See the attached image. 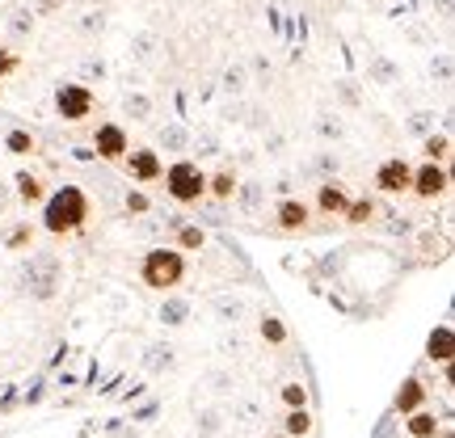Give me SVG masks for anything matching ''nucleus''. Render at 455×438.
Instances as JSON below:
<instances>
[{"label": "nucleus", "mask_w": 455, "mask_h": 438, "mask_svg": "<svg viewBox=\"0 0 455 438\" xmlns=\"http://www.w3.org/2000/svg\"><path fill=\"white\" fill-rule=\"evenodd\" d=\"M13 283L26 299L47 304V299H55L60 287H64V258H60V253H30V258H21Z\"/></svg>", "instance_id": "obj_1"}, {"label": "nucleus", "mask_w": 455, "mask_h": 438, "mask_svg": "<svg viewBox=\"0 0 455 438\" xmlns=\"http://www.w3.org/2000/svg\"><path fill=\"white\" fill-rule=\"evenodd\" d=\"M84 219H89V195L81 186H55L43 198V232L51 236H72L84 227Z\"/></svg>", "instance_id": "obj_2"}, {"label": "nucleus", "mask_w": 455, "mask_h": 438, "mask_svg": "<svg viewBox=\"0 0 455 438\" xmlns=\"http://www.w3.org/2000/svg\"><path fill=\"white\" fill-rule=\"evenodd\" d=\"M140 278H144V287L169 295L173 287H181V278H186V253H178L173 244L148 249L144 261H140Z\"/></svg>", "instance_id": "obj_3"}, {"label": "nucleus", "mask_w": 455, "mask_h": 438, "mask_svg": "<svg viewBox=\"0 0 455 438\" xmlns=\"http://www.w3.org/2000/svg\"><path fill=\"white\" fill-rule=\"evenodd\" d=\"M161 178H164L169 198H173V203H181V207H195L198 198H207V169H203L195 156H178V161L169 164Z\"/></svg>", "instance_id": "obj_4"}, {"label": "nucleus", "mask_w": 455, "mask_h": 438, "mask_svg": "<svg viewBox=\"0 0 455 438\" xmlns=\"http://www.w3.org/2000/svg\"><path fill=\"white\" fill-rule=\"evenodd\" d=\"M55 114L64 118V123H81L93 114V89L89 84H60L55 89Z\"/></svg>", "instance_id": "obj_5"}, {"label": "nucleus", "mask_w": 455, "mask_h": 438, "mask_svg": "<svg viewBox=\"0 0 455 438\" xmlns=\"http://www.w3.org/2000/svg\"><path fill=\"white\" fill-rule=\"evenodd\" d=\"M447 186H451V173H447V164L422 161L418 169H413L409 195H418V198H439V195H447Z\"/></svg>", "instance_id": "obj_6"}, {"label": "nucleus", "mask_w": 455, "mask_h": 438, "mask_svg": "<svg viewBox=\"0 0 455 438\" xmlns=\"http://www.w3.org/2000/svg\"><path fill=\"white\" fill-rule=\"evenodd\" d=\"M375 190L379 195H409V181H413V164L401 161V156H388V161L375 169Z\"/></svg>", "instance_id": "obj_7"}, {"label": "nucleus", "mask_w": 455, "mask_h": 438, "mask_svg": "<svg viewBox=\"0 0 455 438\" xmlns=\"http://www.w3.org/2000/svg\"><path fill=\"white\" fill-rule=\"evenodd\" d=\"M93 152H98L101 161H123L131 152V135L123 123H101L98 135H93Z\"/></svg>", "instance_id": "obj_8"}, {"label": "nucleus", "mask_w": 455, "mask_h": 438, "mask_svg": "<svg viewBox=\"0 0 455 438\" xmlns=\"http://www.w3.org/2000/svg\"><path fill=\"white\" fill-rule=\"evenodd\" d=\"M123 161H127V178H135L140 186L161 181V173H164V161H161V152H156V147H131Z\"/></svg>", "instance_id": "obj_9"}, {"label": "nucleus", "mask_w": 455, "mask_h": 438, "mask_svg": "<svg viewBox=\"0 0 455 438\" xmlns=\"http://www.w3.org/2000/svg\"><path fill=\"white\" fill-rule=\"evenodd\" d=\"M308 215L312 207L308 203H299V198H278L275 203V224L283 232H299V227H308Z\"/></svg>", "instance_id": "obj_10"}, {"label": "nucleus", "mask_w": 455, "mask_h": 438, "mask_svg": "<svg viewBox=\"0 0 455 438\" xmlns=\"http://www.w3.org/2000/svg\"><path fill=\"white\" fill-rule=\"evenodd\" d=\"M346 203H350V195H346V186H341L338 178H329L316 186V211L321 215H341Z\"/></svg>", "instance_id": "obj_11"}, {"label": "nucleus", "mask_w": 455, "mask_h": 438, "mask_svg": "<svg viewBox=\"0 0 455 438\" xmlns=\"http://www.w3.org/2000/svg\"><path fill=\"white\" fill-rule=\"evenodd\" d=\"M392 409H396V413H405V418H409V413H418V409H426V384L418 379V375H413V379H405V384L396 388Z\"/></svg>", "instance_id": "obj_12"}, {"label": "nucleus", "mask_w": 455, "mask_h": 438, "mask_svg": "<svg viewBox=\"0 0 455 438\" xmlns=\"http://www.w3.org/2000/svg\"><path fill=\"white\" fill-rule=\"evenodd\" d=\"M13 195L26 203V207H43V198H47V181L38 178V173H30V169H21L13 178Z\"/></svg>", "instance_id": "obj_13"}, {"label": "nucleus", "mask_w": 455, "mask_h": 438, "mask_svg": "<svg viewBox=\"0 0 455 438\" xmlns=\"http://www.w3.org/2000/svg\"><path fill=\"white\" fill-rule=\"evenodd\" d=\"M451 354H455V333H451V325L430 329V338H426V358L447 367V362H451Z\"/></svg>", "instance_id": "obj_14"}, {"label": "nucleus", "mask_w": 455, "mask_h": 438, "mask_svg": "<svg viewBox=\"0 0 455 438\" xmlns=\"http://www.w3.org/2000/svg\"><path fill=\"white\" fill-rule=\"evenodd\" d=\"M173 232H178V241H173V249L178 253H198L203 244H207V232L198 224H186V219H173Z\"/></svg>", "instance_id": "obj_15"}, {"label": "nucleus", "mask_w": 455, "mask_h": 438, "mask_svg": "<svg viewBox=\"0 0 455 438\" xmlns=\"http://www.w3.org/2000/svg\"><path fill=\"white\" fill-rule=\"evenodd\" d=\"M236 169H220V173H207V195L215 198V203H232V195H236Z\"/></svg>", "instance_id": "obj_16"}, {"label": "nucleus", "mask_w": 455, "mask_h": 438, "mask_svg": "<svg viewBox=\"0 0 455 438\" xmlns=\"http://www.w3.org/2000/svg\"><path fill=\"white\" fill-rule=\"evenodd\" d=\"M236 203H241V211L249 215H258L261 211V203H266V186L261 181H236Z\"/></svg>", "instance_id": "obj_17"}, {"label": "nucleus", "mask_w": 455, "mask_h": 438, "mask_svg": "<svg viewBox=\"0 0 455 438\" xmlns=\"http://www.w3.org/2000/svg\"><path fill=\"white\" fill-rule=\"evenodd\" d=\"M422 152H426V161L447 164V161H451V135H447V131H439V135L430 131V135L422 139Z\"/></svg>", "instance_id": "obj_18"}, {"label": "nucleus", "mask_w": 455, "mask_h": 438, "mask_svg": "<svg viewBox=\"0 0 455 438\" xmlns=\"http://www.w3.org/2000/svg\"><path fill=\"white\" fill-rule=\"evenodd\" d=\"M405 430H409V438H435L439 434V418L430 409H418V413H409Z\"/></svg>", "instance_id": "obj_19"}, {"label": "nucleus", "mask_w": 455, "mask_h": 438, "mask_svg": "<svg viewBox=\"0 0 455 438\" xmlns=\"http://www.w3.org/2000/svg\"><path fill=\"white\" fill-rule=\"evenodd\" d=\"M161 321L164 325H186L190 321V299H181V295H164V304H161Z\"/></svg>", "instance_id": "obj_20"}, {"label": "nucleus", "mask_w": 455, "mask_h": 438, "mask_svg": "<svg viewBox=\"0 0 455 438\" xmlns=\"http://www.w3.org/2000/svg\"><path fill=\"white\" fill-rule=\"evenodd\" d=\"M212 312H215L220 325H236V321L244 316V299H236V295H220V299L212 304Z\"/></svg>", "instance_id": "obj_21"}, {"label": "nucleus", "mask_w": 455, "mask_h": 438, "mask_svg": "<svg viewBox=\"0 0 455 438\" xmlns=\"http://www.w3.org/2000/svg\"><path fill=\"white\" fill-rule=\"evenodd\" d=\"M0 241H4V249H13V253H21V249L30 253V244H34V227H30V219H26V224L4 227V236H0Z\"/></svg>", "instance_id": "obj_22"}, {"label": "nucleus", "mask_w": 455, "mask_h": 438, "mask_svg": "<svg viewBox=\"0 0 455 438\" xmlns=\"http://www.w3.org/2000/svg\"><path fill=\"white\" fill-rule=\"evenodd\" d=\"M190 139H195V135L181 127V123H169V127L161 131V147H164V152H190Z\"/></svg>", "instance_id": "obj_23"}, {"label": "nucleus", "mask_w": 455, "mask_h": 438, "mask_svg": "<svg viewBox=\"0 0 455 438\" xmlns=\"http://www.w3.org/2000/svg\"><path fill=\"white\" fill-rule=\"evenodd\" d=\"M283 434H287V438H308L312 434V413H308V409H287Z\"/></svg>", "instance_id": "obj_24"}, {"label": "nucleus", "mask_w": 455, "mask_h": 438, "mask_svg": "<svg viewBox=\"0 0 455 438\" xmlns=\"http://www.w3.org/2000/svg\"><path fill=\"white\" fill-rule=\"evenodd\" d=\"M346 224H371L375 219V198H350L346 203V211H341Z\"/></svg>", "instance_id": "obj_25"}, {"label": "nucleus", "mask_w": 455, "mask_h": 438, "mask_svg": "<svg viewBox=\"0 0 455 438\" xmlns=\"http://www.w3.org/2000/svg\"><path fill=\"white\" fill-rule=\"evenodd\" d=\"M123 114H127L131 123H148V118H152V98H144V93H127V98H123Z\"/></svg>", "instance_id": "obj_26"}, {"label": "nucleus", "mask_w": 455, "mask_h": 438, "mask_svg": "<svg viewBox=\"0 0 455 438\" xmlns=\"http://www.w3.org/2000/svg\"><path fill=\"white\" fill-rule=\"evenodd\" d=\"M338 152H316V156H312V164H308V173L312 178H321V181H329L333 178V173H338Z\"/></svg>", "instance_id": "obj_27"}, {"label": "nucleus", "mask_w": 455, "mask_h": 438, "mask_svg": "<svg viewBox=\"0 0 455 438\" xmlns=\"http://www.w3.org/2000/svg\"><path fill=\"white\" fill-rule=\"evenodd\" d=\"M244 89H249V72H244V64H232L224 72V93L228 98H241Z\"/></svg>", "instance_id": "obj_28"}, {"label": "nucleus", "mask_w": 455, "mask_h": 438, "mask_svg": "<svg viewBox=\"0 0 455 438\" xmlns=\"http://www.w3.org/2000/svg\"><path fill=\"white\" fill-rule=\"evenodd\" d=\"M4 152H9V156H30L34 135L30 131H9V135H4Z\"/></svg>", "instance_id": "obj_29"}, {"label": "nucleus", "mask_w": 455, "mask_h": 438, "mask_svg": "<svg viewBox=\"0 0 455 438\" xmlns=\"http://www.w3.org/2000/svg\"><path fill=\"white\" fill-rule=\"evenodd\" d=\"M261 338L270 341V346H283L287 341V325L278 316H261Z\"/></svg>", "instance_id": "obj_30"}, {"label": "nucleus", "mask_w": 455, "mask_h": 438, "mask_svg": "<svg viewBox=\"0 0 455 438\" xmlns=\"http://www.w3.org/2000/svg\"><path fill=\"white\" fill-rule=\"evenodd\" d=\"M283 405L287 409H308V388H304V384H283Z\"/></svg>", "instance_id": "obj_31"}, {"label": "nucleus", "mask_w": 455, "mask_h": 438, "mask_svg": "<svg viewBox=\"0 0 455 438\" xmlns=\"http://www.w3.org/2000/svg\"><path fill=\"white\" fill-rule=\"evenodd\" d=\"M34 30V17H30V9H17L13 17H9V34L13 38H26V34Z\"/></svg>", "instance_id": "obj_32"}, {"label": "nucleus", "mask_w": 455, "mask_h": 438, "mask_svg": "<svg viewBox=\"0 0 455 438\" xmlns=\"http://www.w3.org/2000/svg\"><path fill=\"white\" fill-rule=\"evenodd\" d=\"M131 55H135V60H152V55H156V34H140V38L131 43Z\"/></svg>", "instance_id": "obj_33"}, {"label": "nucleus", "mask_w": 455, "mask_h": 438, "mask_svg": "<svg viewBox=\"0 0 455 438\" xmlns=\"http://www.w3.org/2000/svg\"><path fill=\"white\" fill-rule=\"evenodd\" d=\"M123 207H127V215H148L152 211V203H148L144 190H127V203H123Z\"/></svg>", "instance_id": "obj_34"}, {"label": "nucleus", "mask_w": 455, "mask_h": 438, "mask_svg": "<svg viewBox=\"0 0 455 438\" xmlns=\"http://www.w3.org/2000/svg\"><path fill=\"white\" fill-rule=\"evenodd\" d=\"M190 147H198V156H220V139H215L212 131H203L198 139H190Z\"/></svg>", "instance_id": "obj_35"}, {"label": "nucleus", "mask_w": 455, "mask_h": 438, "mask_svg": "<svg viewBox=\"0 0 455 438\" xmlns=\"http://www.w3.org/2000/svg\"><path fill=\"white\" fill-rule=\"evenodd\" d=\"M316 131H321L325 139H341V123L333 118V114H321V123H316Z\"/></svg>", "instance_id": "obj_36"}, {"label": "nucleus", "mask_w": 455, "mask_h": 438, "mask_svg": "<svg viewBox=\"0 0 455 438\" xmlns=\"http://www.w3.org/2000/svg\"><path fill=\"white\" fill-rule=\"evenodd\" d=\"M148 362H152V367H169V362H173V350H169V346H152V350H148Z\"/></svg>", "instance_id": "obj_37"}, {"label": "nucleus", "mask_w": 455, "mask_h": 438, "mask_svg": "<svg viewBox=\"0 0 455 438\" xmlns=\"http://www.w3.org/2000/svg\"><path fill=\"white\" fill-rule=\"evenodd\" d=\"M371 72H375V81H379V84H392V76H396V72H392V64H388V60H375V64H371Z\"/></svg>", "instance_id": "obj_38"}, {"label": "nucleus", "mask_w": 455, "mask_h": 438, "mask_svg": "<svg viewBox=\"0 0 455 438\" xmlns=\"http://www.w3.org/2000/svg\"><path fill=\"white\" fill-rule=\"evenodd\" d=\"M9 203H13V186L0 178V219H4V211H9Z\"/></svg>", "instance_id": "obj_39"}, {"label": "nucleus", "mask_w": 455, "mask_h": 438, "mask_svg": "<svg viewBox=\"0 0 455 438\" xmlns=\"http://www.w3.org/2000/svg\"><path fill=\"white\" fill-rule=\"evenodd\" d=\"M430 118H435V114H413V118H409V127L422 131V135H430Z\"/></svg>", "instance_id": "obj_40"}, {"label": "nucleus", "mask_w": 455, "mask_h": 438, "mask_svg": "<svg viewBox=\"0 0 455 438\" xmlns=\"http://www.w3.org/2000/svg\"><path fill=\"white\" fill-rule=\"evenodd\" d=\"M241 114H244L241 101H232V106H224V118H228V123H241Z\"/></svg>", "instance_id": "obj_41"}, {"label": "nucleus", "mask_w": 455, "mask_h": 438, "mask_svg": "<svg viewBox=\"0 0 455 438\" xmlns=\"http://www.w3.org/2000/svg\"><path fill=\"white\" fill-rule=\"evenodd\" d=\"M84 76H106V64H101V60H89V64H84Z\"/></svg>", "instance_id": "obj_42"}, {"label": "nucleus", "mask_w": 455, "mask_h": 438, "mask_svg": "<svg viewBox=\"0 0 455 438\" xmlns=\"http://www.w3.org/2000/svg\"><path fill=\"white\" fill-rule=\"evenodd\" d=\"M13 68H17L13 55H0V72H13Z\"/></svg>", "instance_id": "obj_43"}, {"label": "nucleus", "mask_w": 455, "mask_h": 438, "mask_svg": "<svg viewBox=\"0 0 455 438\" xmlns=\"http://www.w3.org/2000/svg\"><path fill=\"white\" fill-rule=\"evenodd\" d=\"M443 438H451V434H447V430H443Z\"/></svg>", "instance_id": "obj_44"}, {"label": "nucleus", "mask_w": 455, "mask_h": 438, "mask_svg": "<svg viewBox=\"0 0 455 438\" xmlns=\"http://www.w3.org/2000/svg\"><path fill=\"white\" fill-rule=\"evenodd\" d=\"M275 438H287V434H275Z\"/></svg>", "instance_id": "obj_45"}]
</instances>
